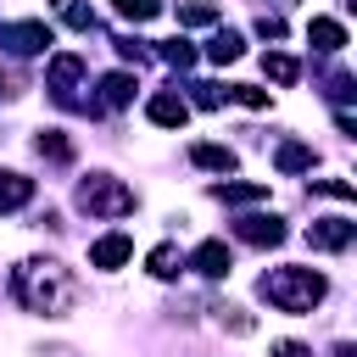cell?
<instances>
[{
  "mask_svg": "<svg viewBox=\"0 0 357 357\" xmlns=\"http://www.w3.org/2000/svg\"><path fill=\"white\" fill-rule=\"evenodd\" d=\"M11 296H17L28 312L61 318V312L78 307V279H73L61 262H50V257H28V262H17V273H11Z\"/></svg>",
  "mask_w": 357,
  "mask_h": 357,
  "instance_id": "6da1fadb",
  "label": "cell"
},
{
  "mask_svg": "<svg viewBox=\"0 0 357 357\" xmlns=\"http://www.w3.org/2000/svg\"><path fill=\"white\" fill-rule=\"evenodd\" d=\"M234 234H240L245 245H279V240H284V223H279V218H268V212H251V218H240V223H234Z\"/></svg>",
  "mask_w": 357,
  "mask_h": 357,
  "instance_id": "52a82bcc",
  "label": "cell"
},
{
  "mask_svg": "<svg viewBox=\"0 0 357 357\" xmlns=\"http://www.w3.org/2000/svg\"><path fill=\"white\" fill-rule=\"evenodd\" d=\"M240 50H245V39H240L234 28H218V33H212V45H206V56H212L218 67H229V61H240Z\"/></svg>",
  "mask_w": 357,
  "mask_h": 357,
  "instance_id": "9a60e30c",
  "label": "cell"
},
{
  "mask_svg": "<svg viewBox=\"0 0 357 357\" xmlns=\"http://www.w3.org/2000/svg\"><path fill=\"white\" fill-rule=\"evenodd\" d=\"M128 257H134V240H128V234H106V240L89 245V262H95V268H123Z\"/></svg>",
  "mask_w": 357,
  "mask_h": 357,
  "instance_id": "30bf717a",
  "label": "cell"
},
{
  "mask_svg": "<svg viewBox=\"0 0 357 357\" xmlns=\"http://www.w3.org/2000/svg\"><path fill=\"white\" fill-rule=\"evenodd\" d=\"M273 167H279V173H307V167H312V145H301V139H284V145L273 151Z\"/></svg>",
  "mask_w": 357,
  "mask_h": 357,
  "instance_id": "5bb4252c",
  "label": "cell"
},
{
  "mask_svg": "<svg viewBox=\"0 0 357 357\" xmlns=\"http://www.w3.org/2000/svg\"><path fill=\"white\" fill-rule=\"evenodd\" d=\"M134 100V78L128 73H106L100 78V106H128Z\"/></svg>",
  "mask_w": 357,
  "mask_h": 357,
  "instance_id": "2e32d148",
  "label": "cell"
},
{
  "mask_svg": "<svg viewBox=\"0 0 357 357\" xmlns=\"http://www.w3.org/2000/svg\"><path fill=\"white\" fill-rule=\"evenodd\" d=\"M78 206H84L89 218H128V212H134V190H128L123 178H112V173H89V178L78 184Z\"/></svg>",
  "mask_w": 357,
  "mask_h": 357,
  "instance_id": "3957f363",
  "label": "cell"
},
{
  "mask_svg": "<svg viewBox=\"0 0 357 357\" xmlns=\"http://www.w3.org/2000/svg\"><path fill=\"white\" fill-rule=\"evenodd\" d=\"M312 190H324V195H335V201H351V195H357V190H351L346 178H318Z\"/></svg>",
  "mask_w": 357,
  "mask_h": 357,
  "instance_id": "83f0119b",
  "label": "cell"
},
{
  "mask_svg": "<svg viewBox=\"0 0 357 357\" xmlns=\"http://www.w3.org/2000/svg\"><path fill=\"white\" fill-rule=\"evenodd\" d=\"M229 95H234V100H240V106H257V112H262V106H268V95H262V89H251V84H234V89H229Z\"/></svg>",
  "mask_w": 357,
  "mask_h": 357,
  "instance_id": "4316f807",
  "label": "cell"
},
{
  "mask_svg": "<svg viewBox=\"0 0 357 357\" xmlns=\"http://www.w3.org/2000/svg\"><path fill=\"white\" fill-rule=\"evenodd\" d=\"M307 39L324 50V56H335V50H346V28L335 22V17H312L307 22Z\"/></svg>",
  "mask_w": 357,
  "mask_h": 357,
  "instance_id": "8fae6325",
  "label": "cell"
},
{
  "mask_svg": "<svg viewBox=\"0 0 357 357\" xmlns=\"http://www.w3.org/2000/svg\"><path fill=\"white\" fill-rule=\"evenodd\" d=\"M262 73H268L273 84H296V78H301L296 56H279V50H273V56H262Z\"/></svg>",
  "mask_w": 357,
  "mask_h": 357,
  "instance_id": "44dd1931",
  "label": "cell"
},
{
  "mask_svg": "<svg viewBox=\"0 0 357 357\" xmlns=\"http://www.w3.org/2000/svg\"><path fill=\"white\" fill-rule=\"evenodd\" d=\"M212 195H218V201H229V206H245V201H262V195H268V184H212Z\"/></svg>",
  "mask_w": 357,
  "mask_h": 357,
  "instance_id": "ac0fdd59",
  "label": "cell"
},
{
  "mask_svg": "<svg viewBox=\"0 0 357 357\" xmlns=\"http://www.w3.org/2000/svg\"><path fill=\"white\" fill-rule=\"evenodd\" d=\"M178 22L206 28V22H218V6H206V0H184V6H178Z\"/></svg>",
  "mask_w": 357,
  "mask_h": 357,
  "instance_id": "603a6c76",
  "label": "cell"
},
{
  "mask_svg": "<svg viewBox=\"0 0 357 357\" xmlns=\"http://www.w3.org/2000/svg\"><path fill=\"white\" fill-rule=\"evenodd\" d=\"M84 78V61L78 56H56L50 61V78H45V89L56 95V100H73V84Z\"/></svg>",
  "mask_w": 357,
  "mask_h": 357,
  "instance_id": "9c48e42d",
  "label": "cell"
},
{
  "mask_svg": "<svg viewBox=\"0 0 357 357\" xmlns=\"http://www.w3.org/2000/svg\"><path fill=\"white\" fill-rule=\"evenodd\" d=\"M229 262H234V257H229V245H223V240H201V245H195V257H190V268H195L201 279H229Z\"/></svg>",
  "mask_w": 357,
  "mask_h": 357,
  "instance_id": "ba28073f",
  "label": "cell"
},
{
  "mask_svg": "<svg viewBox=\"0 0 357 357\" xmlns=\"http://www.w3.org/2000/svg\"><path fill=\"white\" fill-rule=\"evenodd\" d=\"M162 11V0H117V17H128V22H151Z\"/></svg>",
  "mask_w": 357,
  "mask_h": 357,
  "instance_id": "cb8c5ba5",
  "label": "cell"
},
{
  "mask_svg": "<svg viewBox=\"0 0 357 357\" xmlns=\"http://www.w3.org/2000/svg\"><path fill=\"white\" fill-rule=\"evenodd\" d=\"M257 290H262V301L279 307V312H312L329 284H324V273H312V268H268Z\"/></svg>",
  "mask_w": 357,
  "mask_h": 357,
  "instance_id": "7a4b0ae2",
  "label": "cell"
},
{
  "mask_svg": "<svg viewBox=\"0 0 357 357\" xmlns=\"http://www.w3.org/2000/svg\"><path fill=\"white\" fill-rule=\"evenodd\" d=\"M56 17H61L67 28H78V33H89V28H95V11H89L84 0H56Z\"/></svg>",
  "mask_w": 357,
  "mask_h": 357,
  "instance_id": "ffe728a7",
  "label": "cell"
},
{
  "mask_svg": "<svg viewBox=\"0 0 357 357\" xmlns=\"http://www.w3.org/2000/svg\"><path fill=\"white\" fill-rule=\"evenodd\" d=\"M145 262H151V273H156V279H173V273L184 268V251H178V245H156Z\"/></svg>",
  "mask_w": 357,
  "mask_h": 357,
  "instance_id": "d6986e66",
  "label": "cell"
},
{
  "mask_svg": "<svg viewBox=\"0 0 357 357\" xmlns=\"http://www.w3.org/2000/svg\"><path fill=\"white\" fill-rule=\"evenodd\" d=\"M145 112H151V123H156V128H184V123H190V100H184V95H173V89L151 95V106H145Z\"/></svg>",
  "mask_w": 357,
  "mask_h": 357,
  "instance_id": "8992f818",
  "label": "cell"
},
{
  "mask_svg": "<svg viewBox=\"0 0 357 357\" xmlns=\"http://www.w3.org/2000/svg\"><path fill=\"white\" fill-rule=\"evenodd\" d=\"M257 33H262V39H284V17H268V11H262V17H257Z\"/></svg>",
  "mask_w": 357,
  "mask_h": 357,
  "instance_id": "f1b7e54d",
  "label": "cell"
},
{
  "mask_svg": "<svg viewBox=\"0 0 357 357\" xmlns=\"http://www.w3.org/2000/svg\"><path fill=\"white\" fill-rule=\"evenodd\" d=\"M273 357H312V351H307L301 340H279V346H273Z\"/></svg>",
  "mask_w": 357,
  "mask_h": 357,
  "instance_id": "f546056e",
  "label": "cell"
},
{
  "mask_svg": "<svg viewBox=\"0 0 357 357\" xmlns=\"http://www.w3.org/2000/svg\"><path fill=\"white\" fill-rule=\"evenodd\" d=\"M33 145H39V156H50V162H73V145L61 139V128H45Z\"/></svg>",
  "mask_w": 357,
  "mask_h": 357,
  "instance_id": "7402d4cb",
  "label": "cell"
},
{
  "mask_svg": "<svg viewBox=\"0 0 357 357\" xmlns=\"http://www.w3.org/2000/svg\"><path fill=\"white\" fill-rule=\"evenodd\" d=\"M0 45H11L17 56H39V50L50 45V28H45V22H6V28H0Z\"/></svg>",
  "mask_w": 357,
  "mask_h": 357,
  "instance_id": "5b68a950",
  "label": "cell"
},
{
  "mask_svg": "<svg viewBox=\"0 0 357 357\" xmlns=\"http://www.w3.org/2000/svg\"><path fill=\"white\" fill-rule=\"evenodd\" d=\"M190 162L206 173H234V151L229 145H190Z\"/></svg>",
  "mask_w": 357,
  "mask_h": 357,
  "instance_id": "4fadbf2b",
  "label": "cell"
},
{
  "mask_svg": "<svg viewBox=\"0 0 357 357\" xmlns=\"http://www.w3.org/2000/svg\"><path fill=\"white\" fill-rule=\"evenodd\" d=\"M28 201H33V178L0 173V212H17V206H28Z\"/></svg>",
  "mask_w": 357,
  "mask_h": 357,
  "instance_id": "7c38bea8",
  "label": "cell"
},
{
  "mask_svg": "<svg viewBox=\"0 0 357 357\" xmlns=\"http://www.w3.org/2000/svg\"><path fill=\"white\" fill-rule=\"evenodd\" d=\"M156 56H162L167 67H178V73H190V67H195V45H190V39H162V45H156Z\"/></svg>",
  "mask_w": 357,
  "mask_h": 357,
  "instance_id": "e0dca14e",
  "label": "cell"
},
{
  "mask_svg": "<svg viewBox=\"0 0 357 357\" xmlns=\"http://www.w3.org/2000/svg\"><path fill=\"white\" fill-rule=\"evenodd\" d=\"M335 357H357V351H351V346H335Z\"/></svg>",
  "mask_w": 357,
  "mask_h": 357,
  "instance_id": "4dcf8cb0",
  "label": "cell"
},
{
  "mask_svg": "<svg viewBox=\"0 0 357 357\" xmlns=\"http://www.w3.org/2000/svg\"><path fill=\"white\" fill-rule=\"evenodd\" d=\"M117 50H123V61H134V67H145V61H151L145 39H128V33H123V39H117Z\"/></svg>",
  "mask_w": 357,
  "mask_h": 357,
  "instance_id": "d4e9b609",
  "label": "cell"
},
{
  "mask_svg": "<svg viewBox=\"0 0 357 357\" xmlns=\"http://www.w3.org/2000/svg\"><path fill=\"white\" fill-rule=\"evenodd\" d=\"M357 240V223L351 218H312L307 223V245L312 251H346Z\"/></svg>",
  "mask_w": 357,
  "mask_h": 357,
  "instance_id": "277c9868",
  "label": "cell"
},
{
  "mask_svg": "<svg viewBox=\"0 0 357 357\" xmlns=\"http://www.w3.org/2000/svg\"><path fill=\"white\" fill-rule=\"evenodd\" d=\"M190 89H195V106H206V112H212V106L229 95V89H218V84H190Z\"/></svg>",
  "mask_w": 357,
  "mask_h": 357,
  "instance_id": "484cf974",
  "label": "cell"
}]
</instances>
